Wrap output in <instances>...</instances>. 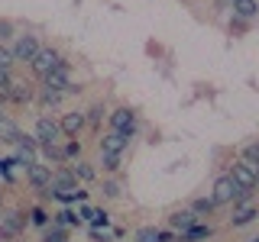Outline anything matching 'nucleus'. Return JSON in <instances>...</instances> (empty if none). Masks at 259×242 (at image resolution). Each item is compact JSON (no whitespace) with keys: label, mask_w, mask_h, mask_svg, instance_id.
Returning a JSON list of instances; mask_svg holds the SVG:
<instances>
[{"label":"nucleus","mask_w":259,"mask_h":242,"mask_svg":"<svg viewBox=\"0 0 259 242\" xmlns=\"http://www.w3.org/2000/svg\"><path fill=\"white\" fill-rule=\"evenodd\" d=\"M26 210H20V207H4L0 210V239L4 242H13V239H20L23 232H26Z\"/></svg>","instance_id":"obj_1"},{"label":"nucleus","mask_w":259,"mask_h":242,"mask_svg":"<svg viewBox=\"0 0 259 242\" xmlns=\"http://www.w3.org/2000/svg\"><path fill=\"white\" fill-rule=\"evenodd\" d=\"M227 174H230L233 181H237V188L246 194V197L259 188V165H249V161L237 158V161L230 165V171H227Z\"/></svg>","instance_id":"obj_2"},{"label":"nucleus","mask_w":259,"mask_h":242,"mask_svg":"<svg viewBox=\"0 0 259 242\" xmlns=\"http://www.w3.org/2000/svg\"><path fill=\"white\" fill-rule=\"evenodd\" d=\"M246 194H243L237 188V181H233L230 174H221L214 184H210V200H214L217 207H227V204H237V200H243Z\"/></svg>","instance_id":"obj_3"},{"label":"nucleus","mask_w":259,"mask_h":242,"mask_svg":"<svg viewBox=\"0 0 259 242\" xmlns=\"http://www.w3.org/2000/svg\"><path fill=\"white\" fill-rule=\"evenodd\" d=\"M107 129H117V133H123V136L133 139L136 129H140V116H136L130 107H117V110L107 113Z\"/></svg>","instance_id":"obj_4"},{"label":"nucleus","mask_w":259,"mask_h":242,"mask_svg":"<svg viewBox=\"0 0 259 242\" xmlns=\"http://www.w3.org/2000/svg\"><path fill=\"white\" fill-rule=\"evenodd\" d=\"M39 48H42L39 36H32V32H16L10 52H13V58H16V62H32V58L39 55Z\"/></svg>","instance_id":"obj_5"},{"label":"nucleus","mask_w":259,"mask_h":242,"mask_svg":"<svg viewBox=\"0 0 259 242\" xmlns=\"http://www.w3.org/2000/svg\"><path fill=\"white\" fill-rule=\"evenodd\" d=\"M32 139H36L39 145H42V142H65V136H62V129H59V119L39 113L36 123H32Z\"/></svg>","instance_id":"obj_6"},{"label":"nucleus","mask_w":259,"mask_h":242,"mask_svg":"<svg viewBox=\"0 0 259 242\" xmlns=\"http://www.w3.org/2000/svg\"><path fill=\"white\" fill-rule=\"evenodd\" d=\"M62 62H65V58H62L59 52H55L52 45H42V48H39V55H36L32 62H29V71H32V75H36L39 81H42V78L49 75V71H55V68H59Z\"/></svg>","instance_id":"obj_7"},{"label":"nucleus","mask_w":259,"mask_h":242,"mask_svg":"<svg viewBox=\"0 0 259 242\" xmlns=\"http://www.w3.org/2000/svg\"><path fill=\"white\" fill-rule=\"evenodd\" d=\"M59 129L65 139H81V133L88 129V119H84V110H65L59 116Z\"/></svg>","instance_id":"obj_8"},{"label":"nucleus","mask_w":259,"mask_h":242,"mask_svg":"<svg viewBox=\"0 0 259 242\" xmlns=\"http://www.w3.org/2000/svg\"><path fill=\"white\" fill-rule=\"evenodd\" d=\"M42 87H49V91H59V94L75 91V84H71V71H68V62H62L55 71H49V75L42 78Z\"/></svg>","instance_id":"obj_9"},{"label":"nucleus","mask_w":259,"mask_h":242,"mask_svg":"<svg viewBox=\"0 0 259 242\" xmlns=\"http://www.w3.org/2000/svg\"><path fill=\"white\" fill-rule=\"evenodd\" d=\"M4 100L16 103V107H23V103H32V100H36V87H32L29 81H23V78H13L10 87H7V97H4Z\"/></svg>","instance_id":"obj_10"},{"label":"nucleus","mask_w":259,"mask_h":242,"mask_svg":"<svg viewBox=\"0 0 259 242\" xmlns=\"http://www.w3.org/2000/svg\"><path fill=\"white\" fill-rule=\"evenodd\" d=\"M259 216V207L253 204V200L249 197H243V200H237V204H233V216H230V226L233 229H240V226H249Z\"/></svg>","instance_id":"obj_11"},{"label":"nucleus","mask_w":259,"mask_h":242,"mask_svg":"<svg viewBox=\"0 0 259 242\" xmlns=\"http://www.w3.org/2000/svg\"><path fill=\"white\" fill-rule=\"evenodd\" d=\"M26 184L32 191H46L49 184H52V165H42V161L29 165L26 168Z\"/></svg>","instance_id":"obj_12"},{"label":"nucleus","mask_w":259,"mask_h":242,"mask_svg":"<svg viewBox=\"0 0 259 242\" xmlns=\"http://www.w3.org/2000/svg\"><path fill=\"white\" fill-rule=\"evenodd\" d=\"M130 149V136L117 133V129H107V133H101V152H110V155H123Z\"/></svg>","instance_id":"obj_13"},{"label":"nucleus","mask_w":259,"mask_h":242,"mask_svg":"<svg viewBox=\"0 0 259 242\" xmlns=\"http://www.w3.org/2000/svg\"><path fill=\"white\" fill-rule=\"evenodd\" d=\"M233 16H237V20H256L259 16V0H233Z\"/></svg>","instance_id":"obj_14"},{"label":"nucleus","mask_w":259,"mask_h":242,"mask_svg":"<svg viewBox=\"0 0 259 242\" xmlns=\"http://www.w3.org/2000/svg\"><path fill=\"white\" fill-rule=\"evenodd\" d=\"M39 152H42V158H46V161H52V168L68 165V161H65V149H62V142H42V145H39Z\"/></svg>","instance_id":"obj_15"},{"label":"nucleus","mask_w":259,"mask_h":242,"mask_svg":"<svg viewBox=\"0 0 259 242\" xmlns=\"http://www.w3.org/2000/svg\"><path fill=\"white\" fill-rule=\"evenodd\" d=\"M194 223H198V216H194L191 210H175V213L168 216V226H172L175 232H185V229H191Z\"/></svg>","instance_id":"obj_16"},{"label":"nucleus","mask_w":259,"mask_h":242,"mask_svg":"<svg viewBox=\"0 0 259 242\" xmlns=\"http://www.w3.org/2000/svg\"><path fill=\"white\" fill-rule=\"evenodd\" d=\"M210 226H201V223H194L191 229H185V232H178V242H201V239H207L210 236Z\"/></svg>","instance_id":"obj_17"},{"label":"nucleus","mask_w":259,"mask_h":242,"mask_svg":"<svg viewBox=\"0 0 259 242\" xmlns=\"http://www.w3.org/2000/svg\"><path fill=\"white\" fill-rule=\"evenodd\" d=\"M71 168V174H75V181H84V184H91V181H97V171L88 161H75V165H68Z\"/></svg>","instance_id":"obj_18"},{"label":"nucleus","mask_w":259,"mask_h":242,"mask_svg":"<svg viewBox=\"0 0 259 242\" xmlns=\"http://www.w3.org/2000/svg\"><path fill=\"white\" fill-rule=\"evenodd\" d=\"M191 213L194 216H210V213H214V210H217V204H214V200H210V194H207V197H198V200H191Z\"/></svg>","instance_id":"obj_19"},{"label":"nucleus","mask_w":259,"mask_h":242,"mask_svg":"<svg viewBox=\"0 0 259 242\" xmlns=\"http://www.w3.org/2000/svg\"><path fill=\"white\" fill-rule=\"evenodd\" d=\"M101 194L107 200H120L123 197V184L117 181V177H104V184H101Z\"/></svg>","instance_id":"obj_20"},{"label":"nucleus","mask_w":259,"mask_h":242,"mask_svg":"<svg viewBox=\"0 0 259 242\" xmlns=\"http://www.w3.org/2000/svg\"><path fill=\"white\" fill-rule=\"evenodd\" d=\"M123 155H110V152H101V161L97 165L104 168L107 174H120V168H123V161H120Z\"/></svg>","instance_id":"obj_21"},{"label":"nucleus","mask_w":259,"mask_h":242,"mask_svg":"<svg viewBox=\"0 0 259 242\" xmlns=\"http://www.w3.org/2000/svg\"><path fill=\"white\" fill-rule=\"evenodd\" d=\"M71 223H78V213H75V210L62 207V210H55V213H52V226H62V229H65V226H71Z\"/></svg>","instance_id":"obj_22"},{"label":"nucleus","mask_w":259,"mask_h":242,"mask_svg":"<svg viewBox=\"0 0 259 242\" xmlns=\"http://www.w3.org/2000/svg\"><path fill=\"white\" fill-rule=\"evenodd\" d=\"M26 216H29V226H49V220H52V213H49L46 207H39V204H36V207H29V213H26Z\"/></svg>","instance_id":"obj_23"},{"label":"nucleus","mask_w":259,"mask_h":242,"mask_svg":"<svg viewBox=\"0 0 259 242\" xmlns=\"http://www.w3.org/2000/svg\"><path fill=\"white\" fill-rule=\"evenodd\" d=\"M107 116V110H104V103H91V107L84 110V119H88V126H101V119Z\"/></svg>","instance_id":"obj_24"},{"label":"nucleus","mask_w":259,"mask_h":242,"mask_svg":"<svg viewBox=\"0 0 259 242\" xmlns=\"http://www.w3.org/2000/svg\"><path fill=\"white\" fill-rule=\"evenodd\" d=\"M240 158L249 161V165H259V142H246L243 152H240Z\"/></svg>","instance_id":"obj_25"},{"label":"nucleus","mask_w":259,"mask_h":242,"mask_svg":"<svg viewBox=\"0 0 259 242\" xmlns=\"http://www.w3.org/2000/svg\"><path fill=\"white\" fill-rule=\"evenodd\" d=\"M136 242H159V229L156 226H140L136 229Z\"/></svg>","instance_id":"obj_26"},{"label":"nucleus","mask_w":259,"mask_h":242,"mask_svg":"<svg viewBox=\"0 0 259 242\" xmlns=\"http://www.w3.org/2000/svg\"><path fill=\"white\" fill-rule=\"evenodd\" d=\"M13 65H16V58H13L10 45H0V71H13Z\"/></svg>","instance_id":"obj_27"},{"label":"nucleus","mask_w":259,"mask_h":242,"mask_svg":"<svg viewBox=\"0 0 259 242\" xmlns=\"http://www.w3.org/2000/svg\"><path fill=\"white\" fill-rule=\"evenodd\" d=\"M62 149H65V161H75V158L81 155V142H78V139H65Z\"/></svg>","instance_id":"obj_28"},{"label":"nucleus","mask_w":259,"mask_h":242,"mask_svg":"<svg viewBox=\"0 0 259 242\" xmlns=\"http://www.w3.org/2000/svg\"><path fill=\"white\" fill-rule=\"evenodd\" d=\"M42 242H68V239H65V229H62V226H52V229L42 236Z\"/></svg>","instance_id":"obj_29"},{"label":"nucleus","mask_w":259,"mask_h":242,"mask_svg":"<svg viewBox=\"0 0 259 242\" xmlns=\"http://www.w3.org/2000/svg\"><path fill=\"white\" fill-rule=\"evenodd\" d=\"M13 36H16L13 23L10 20H0V42H7V39H13Z\"/></svg>","instance_id":"obj_30"},{"label":"nucleus","mask_w":259,"mask_h":242,"mask_svg":"<svg viewBox=\"0 0 259 242\" xmlns=\"http://www.w3.org/2000/svg\"><path fill=\"white\" fill-rule=\"evenodd\" d=\"M13 81V71H0V97H7V87Z\"/></svg>","instance_id":"obj_31"},{"label":"nucleus","mask_w":259,"mask_h":242,"mask_svg":"<svg viewBox=\"0 0 259 242\" xmlns=\"http://www.w3.org/2000/svg\"><path fill=\"white\" fill-rule=\"evenodd\" d=\"M91 223H94V226H107V223H110V216H107V213H104V210H94V216H91Z\"/></svg>","instance_id":"obj_32"},{"label":"nucleus","mask_w":259,"mask_h":242,"mask_svg":"<svg viewBox=\"0 0 259 242\" xmlns=\"http://www.w3.org/2000/svg\"><path fill=\"white\" fill-rule=\"evenodd\" d=\"M10 165H13L10 158H0V177H4V181H10Z\"/></svg>","instance_id":"obj_33"},{"label":"nucleus","mask_w":259,"mask_h":242,"mask_svg":"<svg viewBox=\"0 0 259 242\" xmlns=\"http://www.w3.org/2000/svg\"><path fill=\"white\" fill-rule=\"evenodd\" d=\"M91 216H94V210L88 207V204H81V207H78V220H91Z\"/></svg>","instance_id":"obj_34"},{"label":"nucleus","mask_w":259,"mask_h":242,"mask_svg":"<svg viewBox=\"0 0 259 242\" xmlns=\"http://www.w3.org/2000/svg\"><path fill=\"white\" fill-rule=\"evenodd\" d=\"M4 207H7V204H4V191H0V210H4Z\"/></svg>","instance_id":"obj_35"},{"label":"nucleus","mask_w":259,"mask_h":242,"mask_svg":"<svg viewBox=\"0 0 259 242\" xmlns=\"http://www.w3.org/2000/svg\"><path fill=\"white\" fill-rule=\"evenodd\" d=\"M227 4H233V0H227Z\"/></svg>","instance_id":"obj_36"},{"label":"nucleus","mask_w":259,"mask_h":242,"mask_svg":"<svg viewBox=\"0 0 259 242\" xmlns=\"http://www.w3.org/2000/svg\"><path fill=\"white\" fill-rule=\"evenodd\" d=\"M253 242H259V239H253Z\"/></svg>","instance_id":"obj_37"}]
</instances>
